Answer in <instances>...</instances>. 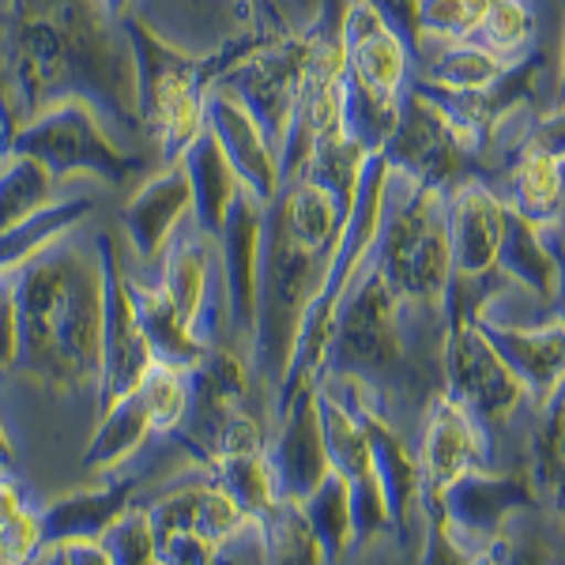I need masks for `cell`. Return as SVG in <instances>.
I'll list each match as a JSON object with an SVG mask.
<instances>
[{
  "mask_svg": "<svg viewBox=\"0 0 565 565\" xmlns=\"http://www.w3.org/2000/svg\"><path fill=\"white\" fill-rule=\"evenodd\" d=\"M0 79L23 121L57 98L79 95L136 140V57L125 23L98 0H0Z\"/></svg>",
  "mask_w": 565,
  "mask_h": 565,
  "instance_id": "1",
  "label": "cell"
},
{
  "mask_svg": "<svg viewBox=\"0 0 565 565\" xmlns=\"http://www.w3.org/2000/svg\"><path fill=\"white\" fill-rule=\"evenodd\" d=\"M20 313V362L31 385L57 396L95 392L103 370V260L76 231L12 276Z\"/></svg>",
  "mask_w": 565,
  "mask_h": 565,
  "instance_id": "2",
  "label": "cell"
},
{
  "mask_svg": "<svg viewBox=\"0 0 565 565\" xmlns=\"http://www.w3.org/2000/svg\"><path fill=\"white\" fill-rule=\"evenodd\" d=\"M132 57H136V109L140 132L162 162H178L207 129V68L204 57H193L159 31L129 15L125 20Z\"/></svg>",
  "mask_w": 565,
  "mask_h": 565,
  "instance_id": "3",
  "label": "cell"
},
{
  "mask_svg": "<svg viewBox=\"0 0 565 565\" xmlns=\"http://www.w3.org/2000/svg\"><path fill=\"white\" fill-rule=\"evenodd\" d=\"M12 151L39 159L65 185L72 178H95L109 189H121L143 170L140 154L125 148L106 117L98 114V106L79 95L57 98L39 109L31 121H23Z\"/></svg>",
  "mask_w": 565,
  "mask_h": 565,
  "instance_id": "4",
  "label": "cell"
},
{
  "mask_svg": "<svg viewBox=\"0 0 565 565\" xmlns=\"http://www.w3.org/2000/svg\"><path fill=\"white\" fill-rule=\"evenodd\" d=\"M95 245H98V260H103V370H98L95 407L103 415L121 396L140 388L143 377L159 362H154L148 340H143L140 317H136L121 245L106 231L95 234Z\"/></svg>",
  "mask_w": 565,
  "mask_h": 565,
  "instance_id": "5",
  "label": "cell"
},
{
  "mask_svg": "<svg viewBox=\"0 0 565 565\" xmlns=\"http://www.w3.org/2000/svg\"><path fill=\"white\" fill-rule=\"evenodd\" d=\"M193 223V218H189ZM159 287L207 348H218V335L231 324L226 271L218 238L200 226H181L159 260Z\"/></svg>",
  "mask_w": 565,
  "mask_h": 565,
  "instance_id": "6",
  "label": "cell"
},
{
  "mask_svg": "<svg viewBox=\"0 0 565 565\" xmlns=\"http://www.w3.org/2000/svg\"><path fill=\"white\" fill-rule=\"evenodd\" d=\"M445 370H449V396L460 399L490 437L505 430L521 412L527 388L490 343L482 324L457 328L449 351H445Z\"/></svg>",
  "mask_w": 565,
  "mask_h": 565,
  "instance_id": "7",
  "label": "cell"
},
{
  "mask_svg": "<svg viewBox=\"0 0 565 565\" xmlns=\"http://www.w3.org/2000/svg\"><path fill=\"white\" fill-rule=\"evenodd\" d=\"M418 468H423L426 501H441L476 471H501L494 460V437L452 396H437L426 412L423 437H418Z\"/></svg>",
  "mask_w": 565,
  "mask_h": 565,
  "instance_id": "8",
  "label": "cell"
},
{
  "mask_svg": "<svg viewBox=\"0 0 565 565\" xmlns=\"http://www.w3.org/2000/svg\"><path fill=\"white\" fill-rule=\"evenodd\" d=\"M140 490H143L140 476L117 471V476H106L95 487H79L45 501L39 509L45 551H53V546H76V543H103L109 527L121 521L132 505H140Z\"/></svg>",
  "mask_w": 565,
  "mask_h": 565,
  "instance_id": "9",
  "label": "cell"
},
{
  "mask_svg": "<svg viewBox=\"0 0 565 565\" xmlns=\"http://www.w3.org/2000/svg\"><path fill=\"white\" fill-rule=\"evenodd\" d=\"M193 218V185L181 162H162V170L143 181L121 207V231L136 264L162 260L174 234Z\"/></svg>",
  "mask_w": 565,
  "mask_h": 565,
  "instance_id": "10",
  "label": "cell"
},
{
  "mask_svg": "<svg viewBox=\"0 0 565 565\" xmlns=\"http://www.w3.org/2000/svg\"><path fill=\"white\" fill-rule=\"evenodd\" d=\"M276 418L279 423H276V437L268 441V457L271 468H276L279 490L287 501H306L332 476L324 434H321V415H317V388L298 396Z\"/></svg>",
  "mask_w": 565,
  "mask_h": 565,
  "instance_id": "11",
  "label": "cell"
},
{
  "mask_svg": "<svg viewBox=\"0 0 565 565\" xmlns=\"http://www.w3.org/2000/svg\"><path fill=\"white\" fill-rule=\"evenodd\" d=\"M151 441H159V430H154V418L143 404L140 388H136L98 415V426L84 449V471L103 479L117 476L136 457H143Z\"/></svg>",
  "mask_w": 565,
  "mask_h": 565,
  "instance_id": "12",
  "label": "cell"
},
{
  "mask_svg": "<svg viewBox=\"0 0 565 565\" xmlns=\"http://www.w3.org/2000/svg\"><path fill=\"white\" fill-rule=\"evenodd\" d=\"M129 290H132L136 317H140L143 340H148L154 362H159V366H170V370H181V373H193L200 362L207 359L212 348L181 321V313L170 306V298L162 295L159 282H148L129 271Z\"/></svg>",
  "mask_w": 565,
  "mask_h": 565,
  "instance_id": "13",
  "label": "cell"
},
{
  "mask_svg": "<svg viewBox=\"0 0 565 565\" xmlns=\"http://www.w3.org/2000/svg\"><path fill=\"white\" fill-rule=\"evenodd\" d=\"M95 207H98L95 193L72 189V193H61L53 204H45L42 212L26 215L23 223L8 226V231L0 234V276H15L26 260H34L39 253L50 249V245L68 238Z\"/></svg>",
  "mask_w": 565,
  "mask_h": 565,
  "instance_id": "14",
  "label": "cell"
},
{
  "mask_svg": "<svg viewBox=\"0 0 565 565\" xmlns=\"http://www.w3.org/2000/svg\"><path fill=\"white\" fill-rule=\"evenodd\" d=\"M181 167L189 174V185H193V223L200 231L215 234L223 231V218L231 212L234 196L242 193V181L234 174L231 159L218 148V140L212 136V129H204V136L181 154Z\"/></svg>",
  "mask_w": 565,
  "mask_h": 565,
  "instance_id": "15",
  "label": "cell"
},
{
  "mask_svg": "<svg viewBox=\"0 0 565 565\" xmlns=\"http://www.w3.org/2000/svg\"><path fill=\"white\" fill-rule=\"evenodd\" d=\"M257 546L264 565H332L313 524H309L302 501H282L268 521H260Z\"/></svg>",
  "mask_w": 565,
  "mask_h": 565,
  "instance_id": "16",
  "label": "cell"
},
{
  "mask_svg": "<svg viewBox=\"0 0 565 565\" xmlns=\"http://www.w3.org/2000/svg\"><path fill=\"white\" fill-rule=\"evenodd\" d=\"M348 57L351 72L359 76V87L373 98H388L396 95L399 79H404V50L392 39L381 23L359 26L348 23Z\"/></svg>",
  "mask_w": 565,
  "mask_h": 565,
  "instance_id": "17",
  "label": "cell"
},
{
  "mask_svg": "<svg viewBox=\"0 0 565 565\" xmlns=\"http://www.w3.org/2000/svg\"><path fill=\"white\" fill-rule=\"evenodd\" d=\"M61 193H65V181L53 178L31 154L12 151L4 159V167H0V234L8 226L23 223L26 215L42 212Z\"/></svg>",
  "mask_w": 565,
  "mask_h": 565,
  "instance_id": "18",
  "label": "cell"
},
{
  "mask_svg": "<svg viewBox=\"0 0 565 565\" xmlns=\"http://www.w3.org/2000/svg\"><path fill=\"white\" fill-rule=\"evenodd\" d=\"M39 509L15 476H0V554L4 565H42L45 540Z\"/></svg>",
  "mask_w": 565,
  "mask_h": 565,
  "instance_id": "19",
  "label": "cell"
},
{
  "mask_svg": "<svg viewBox=\"0 0 565 565\" xmlns=\"http://www.w3.org/2000/svg\"><path fill=\"white\" fill-rule=\"evenodd\" d=\"M309 524H313L317 540H321L328 562L340 565L348 554H354V505H351V487L348 479H340L332 471L321 487L302 501Z\"/></svg>",
  "mask_w": 565,
  "mask_h": 565,
  "instance_id": "20",
  "label": "cell"
},
{
  "mask_svg": "<svg viewBox=\"0 0 565 565\" xmlns=\"http://www.w3.org/2000/svg\"><path fill=\"white\" fill-rule=\"evenodd\" d=\"M140 396L154 418L159 437H170V434H178L189 418V407H193V381H189V373H181V370L154 366L148 377H143Z\"/></svg>",
  "mask_w": 565,
  "mask_h": 565,
  "instance_id": "21",
  "label": "cell"
},
{
  "mask_svg": "<svg viewBox=\"0 0 565 565\" xmlns=\"http://www.w3.org/2000/svg\"><path fill=\"white\" fill-rule=\"evenodd\" d=\"M103 546L114 565H162V546L148 513V501L132 505L121 521L109 527L103 535Z\"/></svg>",
  "mask_w": 565,
  "mask_h": 565,
  "instance_id": "22",
  "label": "cell"
},
{
  "mask_svg": "<svg viewBox=\"0 0 565 565\" xmlns=\"http://www.w3.org/2000/svg\"><path fill=\"white\" fill-rule=\"evenodd\" d=\"M20 362V313H15V282L0 276V377L15 373Z\"/></svg>",
  "mask_w": 565,
  "mask_h": 565,
  "instance_id": "23",
  "label": "cell"
},
{
  "mask_svg": "<svg viewBox=\"0 0 565 565\" xmlns=\"http://www.w3.org/2000/svg\"><path fill=\"white\" fill-rule=\"evenodd\" d=\"M20 129H23V117H20V109H15L12 90H8V84L0 79V159L12 154Z\"/></svg>",
  "mask_w": 565,
  "mask_h": 565,
  "instance_id": "24",
  "label": "cell"
},
{
  "mask_svg": "<svg viewBox=\"0 0 565 565\" xmlns=\"http://www.w3.org/2000/svg\"><path fill=\"white\" fill-rule=\"evenodd\" d=\"M15 468H20V445H15L12 426L0 412V476H15Z\"/></svg>",
  "mask_w": 565,
  "mask_h": 565,
  "instance_id": "25",
  "label": "cell"
},
{
  "mask_svg": "<svg viewBox=\"0 0 565 565\" xmlns=\"http://www.w3.org/2000/svg\"><path fill=\"white\" fill-rule=\"evenodd\" d=\"M68 554V565H114L103 543H76V546H61Z\"/></svg>",
  "mask_w": 565,
  "mask_h": 565,
  "instance_id": "26",
  "label": "cell"
},
{
  "mask_svg": "<svg viewBox=\"0 0 565 565\" xmlns=\"http://www.w3.org/2000/svg\"><path fill=\"white\" fill-rule=\"evenodd\" d=\"M463 565H509V554H505V543H490V546H479L476 554H468Z\"/></svg>",
  "mask_w": 565,
  "mask_h": 565,
  "instance_id": "27",
  "label": "cell"
},
{
  "mask_svg": "<svg viewBox=\"0 0 565 565\" xmlns=\"http://www.w3.org/2000/svg\"><path fill=\"white\" fill-rule=\"evenodd\" d=\"M98 4H103V12L109 15V20L125 23L136 12V4H140V0H98Z\"/></svg>",
  "mask_w": 565,
  "mask_h": 565,
  "instance_id": "28",
  "label": "cell"
},
{
  "mask_svg": "<svg viewBox=\"0 0 565 565\" xmlns=\"http://www.w3.org/2000/svg\"><path fill=\"white\" fill-rule=\"evenodd\" d=\"M42 565H68V554L61 551V546H53V551H45V558Z\"/></svg>",
  "mask_w": 565,
  "mask_h": 565,
  "instance_id": "29",
  "label": "cell"
},
{
  "mask_svg": "<svg viewBox=\"0 0 565 565\" xmlns=\"http://www.w3.org/2000/svg\"><path fill=\"white\" fill-rule=\"evenodd\" d=\"M0 565H4V554H0Z\"/></svg>",
  "mask_w": 565,
  "mask_h": 565,
  "instance_id": "30",
  "label": "cell"
},
{
  "mask_svg": "<svg viewBox=\"0 0 565 565\" xmlns=\"http://www.w3.org/2000/svg\"><path fill=\"white\" fill-rule=\"evenodd\" d=\"M0 167H4V159H0Z\"/></svg>",
  "mask_w": 565,
  "mask_h": 565,
  "instance_id": "31",
  "label": "cell"
}]
</instances>
